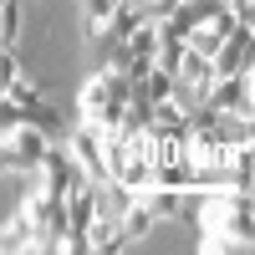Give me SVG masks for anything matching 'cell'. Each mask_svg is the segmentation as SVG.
Instances as JSON below:
<instances>
[{
  "mask_svg": "<svg viewBox=\"0 0 255 255\" xmlns=\"http://www.w3.org/2000/svg\"><path fill=\"white\" fill-rule=\"evenodd\" d=\"M51 143H56V138L46 133V128L26 123L15 138H5V148H0V168H5V174H31V168H41V163H46Z\"/></svg>",
  "mask_w": 255,
  "mask_h": 255,
  "instance_id": "cell-1",
  "label": "cell"
},
{
  "mask_svg": "<svg viewBox=\"0 0 255 255\" xmlns=\"http://www.w3.org/2000/svg\"><path fill=\"white\" fill-rule=\"evenodd\" d=\"M250 56H255V31H235V36H230L225 41V46H220V56H215V72L220 77H235V72H250Z\"/></svg>",
  "mask_w": 255,
  "mask_h": 255,
  "instance_id": "cell-2",
  "label": "cell"
},
{
  "mask_svg": "<svg viewBox=\"0 0 255 255\" xmlns=\"http://www.w3.org/2000/svg\"><path fill=\"white\" fill-rule=\"evenodd\" d=\"M143 199H148V209H153L158 225H174V220L189 215V189H163V184H158V189H148Z\"/></svg>",
  "mask_w": 255,
  "mask_h": 255,
  "instance_id": "cell-3",
  "label": "cell"
},
{
  "mask_svg": "<svg viewBox=\"0 0 255 255\" xmlns=\"http://www.w3.org/2000/svg\"><path fill=\"white\" fill-rule=\"evenodd\" d=\"M0 250L5 255H20V250H36V225L26 209H15V215L5 220V230H0Z\"/></svg>",
  "mask_w": 255,
  "mask_h": 255,
  "instance_id": "cell-4",
  "label": "cell"
},
{
  "mask_svg": "<svg viewBox=\"0 0 255 255\" xmlns=\"http://www.w3.org/2000/svg\"><path fill=\"white\" fill-rule=\"evenodd\" d=\"M128 245H133L128 225L113 220V215H97V225H92V250H97V255H113V250H128Z\"/></svg>",
  "mask_w": 255,
  "mask_h": 255,
  "instance_id": "cell-5",
  "label": "cell"
},
{
  "mask_svg": "<svg viewBox=\"0 0 255 255\" xmlns=\"http://www.w3.org/2000/svg\"><path fill=\"white\" fill-rule=\"evenodd\" d=\"M215 56H199L194 46H189V56H184V67H179V82H189V87H194V92H209V87H215Z\"/></svg>",
  "mask_w": 255,
  "mask_h": 255,
  "instance_id": "cell-6",
  "label": "cell"
},
{
  "mask_svg": "<svg viewBox=\"0 0 255 255\" xmlns=\"http://www.w3.org/2000/svg\"><path fill=\"white\" fill-rule=\"evenodd\" d=\"M113 102V92H108V72H92L87 82H82V92H77V113H97V108H108Z\"/></svg>",
  "mask_w": 255,
  "mask_h": 255,
  "instance_id": "cell-7",
  "label": "cell"
},
{
  "mask_svg": "<svg viewBox=\"0 0 255 255\" xmlns=\"http://www.w3.org/2000/svg\"><path fill=\"white\" fill-rule=\"evenodd\" d=\"M123 225H128V235H133V245H138V240H148V235L158 230V220H153V209H148V199H138L133 209H128Z\"/></svg>",
  "mask_w": 255,
  "mask_h": 255,
  "instance_id": "cell-8",
  "label": "cell"
},
{
  "mask_svg": "<svg viewBox=\"0 0 255 255\" xmlns=\"http://www.w3.org/2000/svg\"><path fill=\"white\" fill-rule=\"evenodd\" d=\"M174 87H179V77L163 72V67H153V72H148V82H138V92L153 97V102H168V97H174Z\"/></svg>",
  "mask_w": 255,
  "mask_h": 255,
  "instance_id": "cell-9",
  "label": "cell"
},
{
  "mask_svg": "<svg viewBox=\"0 0 255 255\" xmlns=\"http://www.w3.org/2000/svg\"><path fill=\"white\" fill-rule=\"evenodd\" d=\"M0 41H5V46H20V0H5V5H0Z\"/></svg>",
  "mask_w": 255,
  "mask_h": 255,
  "instance_id": "cell-10",
  "label": "cell"
},
{
  "mask_svg": "<svg viewBox=\"0 0 255 255\" xmlns=\"http://www.w3.org/2000/svg\"><path fill=\"white\" fill-rule=\"evenodd\" d=\"M225 41H230V36H225L220 26H199L194 36H189V46H194L199 56H220V46H225Z\"/></svg>",
  "mask_w": 255,
  "mask_h": 255,
  "instance_id": "cell-11",
  "label": "cell"
},
{
  "mask_svg": "<svg viewBox=\"0 0 255 255\" xmlns=\"http://www.w3.org/2000/svg\"><path fill=\"white\" fill-rule=\"evenodd\" d=\"M230 163H235V189H245L255 179V143H240L235 153H230Z\"/></svg>",
  "mask_w": 255,
  "mask_h": 255,
  "instance_id": "cell-12",
  "label": "cell"
},
{
  "mask_svg": "<svg viewBox=\"0 0 255 255\" xmlns=\"http://www.w3.org/2000/svg\"><path fill=\"white\" fill-rule=\"evenodd\" d=\"M184 56H189V41H163V46H158V67L179 77V67H184Z\"/></svg>",
  "mask_w": 255,
  "mask_h": 255,
  "instance_id": "cell-13",
  "label": "cell"
},
{
  "mask_svg": "<svg viewBox=\"0 0 255 255\" xmlns=\"http://www.w3.org/2000/svg\"><path fill=\"white\" fill-rule=\"evenodd\" d=\"M230 10H235V20H240L245 31H255V0H235Z\"/></svg>",
  "mask_w": 255,
  "mask_h": 255,
  "instance_id": "cell-14",
  "label": "cell"
},
{
  "mask_svg": "<svg viewBox=\"0 0 255 255\" xmlns=\"http://www.w3.org/2000/svg\"><path fill=\"white\" fill-rule=\"evenodd\" d=\"M250 72H255V56H250Z\"/></svg>",
  "mask_w": 255,
  "mask_h": 255,
  "instance_id": "cell-15",
  "label": "cell"
}]
</instances>
